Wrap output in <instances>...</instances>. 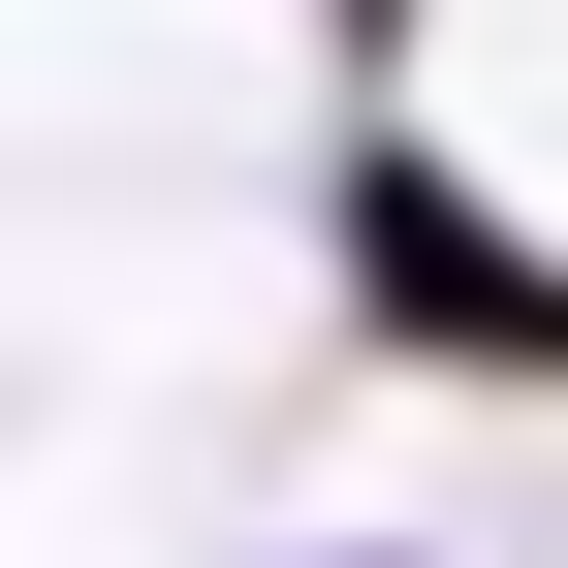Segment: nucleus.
<instances>
[{
	"label": "nucleus",
	"instance_id": "nucleus-1",
	"mask_svg": "<svg viewBox=\"0 0 568 568\" xmlns=\"http://www.w3.org/2000/svg\"><path fill=\"white\" fill-rule=\"evenodd\" d=\"M284 568H443V537H284Z\"/></svg>",
	"mask_w": 568,
	"mask_h": 568
}]
</instances>
